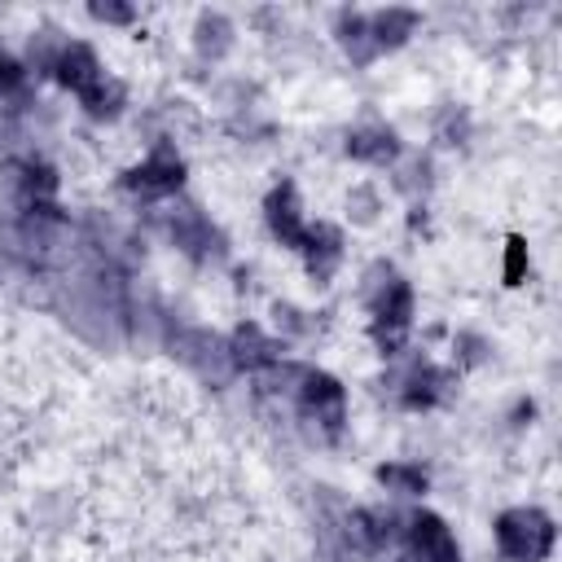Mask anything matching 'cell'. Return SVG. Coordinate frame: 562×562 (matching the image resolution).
<instances>
[{"mask_svg":"<svg viewBox=\"0 0 562 562\" xmlns=\"http://www.w3.org/2000/svg\"><path fill=\"white\" fill-rule=\"evenodd\" d=\"M180 180H184V162H180L176 145H171V140H158V145L145 154V162L132 171L127 184L140 189L145 198H167V193L180 189Z\"/></svg>","mask_w":562,"mask_h":562,"instance_id":"2","label":"cell"},{"mask_svg":"<svg viewBox=\"0 0 562 562\" xmlns=\"http://www.w3.org/2000/svg\"><path fill=\"white\" fill-rule=\"evenodd\" d=\"M404 540H408V558H413V562H461V558H457V540H452V531H448L435 514H417V518H408Z\"/></svg>","mask_w":562,"mask_h":562,"instance_id":"3","label":"cell"},{"mask_svg":"<svg viewBox=\"0 0 562 562\" xmlns=\"http://www.w3.org/2000/svg\"><path fill=\"white\" fill-rule=\"evenodd\" d=\"M272 316H277V329H281L285 338H299V334H307V329H312L307 312H299V307H290V303H277V307H272Z\"/></svg>","mask_w":562,"mask_h":562,"instance_id":"12","label":"cell"},{"mask_svg":"<svg viewBox=\"0 0 562 562\" xmlns=\"http://www.w3.org/2000/svg\"><path fill=\"white\" fill-rule=\"evenodd\" d=\"M413 26H417V18H413L408 9H386V13H373V18H369V35H373L378 48L400 44L404 35H413Z\"/></svg>","mask_w":562,"mask_h":562,"instance_id":"8","label":"cell"},{"mask_svg":"<svg viewBox=\"0 0 562 562\" xmlns=\"http://www.w3.org/2000/svg\"><path fill=\"white\" fill-rule=\"evenodd\" d=\"M347 154L360 158V162H395L400 145H395V132L386 123H364V127H351L347 136Z\"/></svg>","mask_w":562,"mask_h":562,"instance_id":"6","label":"cell"},{"mask_svg":"<svg viewBox=\"0 0 562 562\" xmlns=\"http://www.w3.org/2000/svg\"><path fill=\"white\" fill-rule=\"evenodd\" d=\"M386 487H395L400 496H417V492H426V470L422 465H382V474H378Z\"/></svg>","mask_w":562,"mask_h":562,"instance_id":"10","label":"cell"},{"mask_svg":"<svg viewBox=\"0 0 562 562\" xmlns=\"http://www.w3.org/2000/svg\"><path fill=\"white\" fill-rule=\"evenodd\" d=\"M496 544L509 562H540L553 549V522L540 509H509L496 518Z\"/></svg>","mask_w":562,"mask_h":562,"instance_id":"1","label":"cell"},{"mask_svg":"<svg viewBox=\"0 0 562 562\" xmlns=\"http://www.w3.org/2000/svg\"><path fill=\"white\" fill-rule=\"evenodd\" d=\"M268 224H272V233L285 241V246H303V237H307V220H303V206H299V198H294V189L290 184H281L272 198H268Z\"/></svg>","mask_w":562,"mask_h":562,"instance_id":"5","label":"cell"},{"mask_svg":"<svg viewBox=\"0 0 562 562\" xmlns=\"http://www.w3.org/2000/svg\"><path fill=\"white\" fill-rule=\"evenodd\" d=\"M522 272H527V250H522V241L514 237V241H509V259H505V277L518 281Z\"/></svg>","mask_w":562,"mask_h":562,"instance_id":"13","label":"cell"},{"mask_svg":"<svg viewBox=\"0 0 562 562\" xmlns=\"http://www.w3.org/2000/svg\"><path fill=\"white\" fill-rule=\"evenodd\" d=\"M228 360H233V369H268V364L281 360V347L259 325H241L228 338Z\"/></svg>","mask_w":562,"mask_h":562,"instance_id":"4","label":"cell"},{"mask_svg":"<svg viewBox=\"0 0 562 562\" xmlns=\"http://www.w3.org/2000/svg\"><path fill=\"white\" fill-rule=\"evenodd\" d=\"M31 101V88H26V70L9 57H0V114H18L22 105Z\"/></svg>","mask_w":562,"mask_h":562,"instance_id":"9","label":"cell"},{"mask_svg":"<svg viewBox=\"0 0 562 562\" xmlns=\"http://www.w3.org/2000/svg\"><path fill=\"white\" fill-rule=\"evenodd\" d=\"M193 40H198V53L215 61V57H224V53L233 48V26H228V18H224V13H202V18H198V35H193Z\"/></svg>","mask_w":562,"mask_h":562,"instance_id":"7","label":"cell"},{"mask_svg":"<svg viewBox=\"0 0 562 562\" xmlns=\"http://www.w3.org/2000/svg\"><path fill=\"white\" fill-rule=\"evenodd\" d=\"M347 211H351L356 224H373L378 211H382V193H378L373 184H356L351 198H347Z\"/></svg>","mask_w":562,"mask_h":562,"instance_id":"11","label":"cell"}]
</instances>
